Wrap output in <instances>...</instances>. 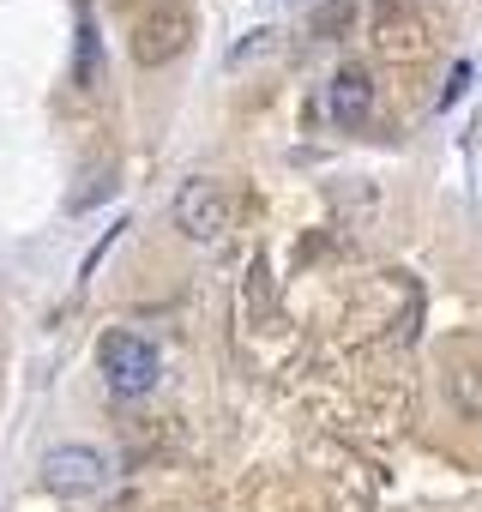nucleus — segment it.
<instances>
[{"label":"nucleus","instance_id":"nucleus-1","mask_svg":"<svg viewBox=\"0 0 482 512\" xmlns=\"http://www.w3.org/2000/svg\"><path fill=\"white\" fill-rule=\"evenodd\" d=\"M193 31H199L193 0H139L133 25H127V43H133L139 67H169L193 43Z\"/></svg>","mask_w":482,"mask_h":512},{"label":"nucleus","instance_id":"nucleus-4","mask_svg":"<svg viewBox=\"0 0 482 512\" xmlns=\"http://www.w3.org/2000/svg\"><path fill=\"white\" fill-rule=\"evenodd\" d=\"M175 229L193 235V241H223V229H229V193L217 181H187L175 193Z\"/></svg>","mask_w":482,"mask_h":512},{"label":"nucleus","instance_id":"nucleus-5","mask_svg":"<svg viewBox=\"0 0 482 512\" xmlns=\"http://www.w3.org/2000/svg\"><path fill=\"white\" fill-rule=\"evenodd\" d=\"M326 109H332V121H338V127H362V121H368V109H374V79H368L362 67L332 73V85H326Z\"/></svg>","mask_w":482,"mask_h":512},{"label":"nucleus","instance_id":"nucleus-9","mask_svg":"<svg viewBox=\"0 0 482 512\" xmlns=\"http://www.w3.org/2000/svg\"><path fill=\"white\" fill-rule=\"evenodd\" d=\"M0 362H7V338H0Z\"/></svg>","mask_w":482,"mask_h":512},{"label":"nucleus","instance_id":"nucleus-7","mask_svg":"<svg viewBox=\"0 0 482 512\" xmlns=\"http://www.w3.org/2000/svg\"><path fill=\"white\" fill-rule=\"evenodd\" d=\"M278 43H284V31H254L248 43L229 49V67H248V61H260V55H278Z\"/></svg>","mask_w":482,"mask_h":512},{"label":"nucleus","instance_id":"nucleus-6","mask_svg":"<svg viewBox=\"0 0 482 512\" xmlns=\"http://www.w3.org/2000/svg\"><path fill=\"white\" fill-rule=\"evenodd\" d=\"M446 392H452L458 416L482 422V368H452V374H446Z\"/></svg>","mask_w":482,"mask_h":512},{"label":"nucleus","instance_id":"nucleus-2","mask_svg":"<svg viewBox=\"0 0 482 512\" xmlns=\"http://www.w3.org/2000/svg\"><path fill=\"white\" fill-rule=\"evenodd\" d=\"M43 482H49L55 494H67V500H97V494L115 482V464H109V452H97V446H55V452L43 458Z\"/></svg>","mask_w":482,"mask_h":512},{"label":"nucleus","instance_id":"nucleus-3","mask_svg":"<svg viewBox=\"0 0 482 512\" xmlns=\"http://www.w3.org/2000/svg\"><path fill=\"white\" fill-rule=\"evenodd\" d=\"M157 374H163L157 344H145L139 332H109V338H103V380H109L121 398L151 392V386H157Z\"/></svg>","mask_w":482,"mask_h":512},{"label":"nucleus","instance_id":"nucleus-8","mask_svg":"<svg viewBox=\"0 0 482 512\" xmlns=\"http://www.w3.org/2000/svg\"><path fill=\"white\" fill-rule=\"evenodd\" d=\"M464 85H470V67H452V85L440 91V109H452V103L464 97Z\"/></svg>","mask_w":482,"mask_h":512}]
</instances>
